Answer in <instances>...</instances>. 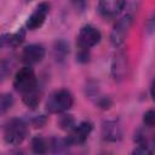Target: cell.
Instances as JSON below:
<instances>
[{
    "instance_id": "cell-15",
    "label": "cell",
    "mask_w": 155,
    "mask_h": 155,
    "mask_svg": "<svg viewBox=\"0 0 155 155\" xmlns=\"http://www.w3.org/2000/svg\"><path fill=\"white\" fill-rule=\"evenodd\" d=\"M13 105V97L10 93H4L0 98V113L5 114Z\"/></svg>"
},
{
    "instance_id": "cell-17",
    "label": "cell",
    "mask_w": 155,
    "mask_h": 155,
    "mask_svg": "<svg viewBox=\"0 0 155 155\" xmlns=\"http://www.w3.org/2000/svg\"><path fill=\"white\" fill-rule=\"evenodd\" d=\"M143 122L148 127H155V109H149L144 113Z\"/></svg>"
},
{
    "instance_id": "cell-13",
    "label": "cell",
    "mask_w": 155,
    "mask_h": 155,
    "mask_svg": "<svg viewBox=\"0 0 155 155\" xmlns=\"http://www.w3.org/2000/svg\"><path fill=\"white\" fill-rule=\"evenodd\" d=\"M40 99H41V92L39 91L38 87L35 90H33V91L27 92V93L23 94V103L28 108H30V109H35L39 105Z\"/></svg>"
},
{
    "instance_id": "cell-21",
    "label": "cell",
    "mask_w": 155,
    "mask_h": 155,
    "mask_svg": "<svg viewBox=\"0 0 155 155\" xmlns=\"http://www.w3.org/2000/svg\"><path fill=\"white\" fill-rule=\"evenodd\" d=\"M10 67H11V64H10L8 61H2V63H1V78H2V80H4L5 76L7 75Z\"/></svg>"
},
{
    "instance_id": "cell-18",
    "label": "cell",
    "mask_w": 155,
    "mask_h": 155,
    "mask_svg": "<svg viewBox=\"0 0 155 155\" xmlns=\"http://www.w3.org/2000/svg\"><path fill=\"white\" fill-rule=\"evenodd\" d=\"M58 124L64 130H71L75 126V122H74V119L71 117V115H63V116H61Z\"/></svg>"
},
{
    "instance_id": "cell-11",
    "label": "cell",
    "mask_w": 155,
    "mask_h": 155,
    "mask_svg": "<svg viewBox=\"0 0 155 155\" xmlns=\"http://www.w3.org/2000/svg\"><path fill=\"white\" fill-rule=\"evenodd\" d=\"M126 70H127V65H126L125 56L122 53H116L111 63V74L114 79L115 80L124 79L126 75Z\"/></svg>"
},
{
    "instance_id": "cell-3",
    "label": "cell",
    "mask_w": 155,
    "mask_h": 155,
    "mask_svg": "<svg viewBox=\"0 0 155 155\" xmlns=\"http://www.w3.org/2000/svg\"><path fill=\"white\" fill-rule=\"evenodd\" d=\"M13 87L17 92L22 94L30 92L38 87L36 75L30 65H25L16 73L13 78Z\"/></svg>"
},
{
    "instance_id": "cell-23",
    "label": "cell",
    "mask_w": 155,
    "mask_h": 155,
    "mask_svg": "<svg viewBox=\"0 0 155 155\" xmlns=\"http://www.w3.org/2000/svg\"><path fill=\"white\" fill-rule=\"evenodd\" d=\"M150 143H151V145H153V148L155 149V134L153 136V138H151V142H150Z\"/></svg>"
},
{
    "instance_id": "cell-12",
    "label": "cell",
    "mask_w": 155,
    "mask_h": 155,
    "mask_svg": "<svg viewBox=\"0 0 155 155\" xmlns=\"http://www.w3.org/2000/svg\"><path fill=\"white\" fill-rule=\"evenodd\" d=\"M25 38V31L23 29L13 33V34H7V35H4L2 39H1V42H2V46L7 45L10 47H17L18 45H21L23 42Z\"/></svg>"
},
{
    "instance_id": "cell-7",
    "label": "cell",
    "mask_w": 155,
    "mask_h": 155,
    "mask_svg": "<svg viewBox=\"0 0 155 155\" xmlns=\"http://www.w3.org/2000/svg\"><path fill=\"white\" fill-rule=\"evenodd\" d=\"M91 132H92V124L90 121H81L80 124L75 125L70 130V132L67 137V140H68L69 145L82 144L88 138Z\"/></svg>"
},
{
    "instance_id": "cell-9",
    "label": "cell",
    "mask_w": 155,
    "mask_h": 155,
    "mask_svg": "<svg viewBox=\"0 0 155 155\" xmlns=\"http://www.w3.org/2000/svg\"><path fill=\"white\" fill-rule=\"evenodd\" d=\"M126 0H99L98 8L104 17H116L121 13Z\"/></svg>"
},
{
    "instance_id": "cell-1",
    "label": "cell",
    "mask_w": 155,
    "mask_h": 155,
    "mask_svg": "<svg viewBox=\"0 0 155 155\" xmlns=\"http://www.w3.org/2000/svg\"><path fill=\"white\" fill-rule=\"evenodd\" d=\"M74 98L70 91L65 88L53 91L46 99V110L51 114H62L73 107Z\"/></svg>"
},
{
    "instance_id": "cell-4",
    "label": "cell",
    "mask_w": 155,
    "mask_h": 155,
    "mask_svg": "<svg viewBox=\"0 0 155 155\" xmlns=\"http://www.w3.org/2000/svg\"><path fill=\"white\" fill-rule=\"evenodd\" d=\"M132 22H133L132 16L131 15H125L120 19H117V22L114 24L111 34H110V40H111V44L115 47H119V46L124 45V42H125V40L128 35V31L131 29Z\"/></svg>"
},
{
    "instance_id": "cell-2",
    "label": "cell",
    "mask_w": 155,
    "mask_h": 155,
    "mask_svg": "<svg viewBox=\"0 0 155 155\" xmlns=\"http://www.w3.org/2000/svg\"><path fill=\"white\" fill-rule=\"evenodd\" d=\"M4 139L10 145H19L28 134V126L24 120L13 117L6 121L2 130Z\"/></svg>"
},
{
    "instance_id": "cell-20",
    "label": "cell",
    "mask_w": 155,
    "mask_h": 155,
    "mask_svg": "<svg viewBox=\"0 0 155 155\" xmlns=\"http://www.w3.org/2000/svg\"><path fill=\"white\" fill-rule=\"evenodd\" d=\"M71 2L79 11H84L87 6V0H71Z\"/></svg>"
},
{
    "instance_id": "cell-16",
    "label": "cell",
    "mask_w": 155,
    "mask_h": 155,
    "mask_svg": "<svg viewBox=\"0 0 155 155\" xmlns=\"http://www.w3.org/2000/svg\"><path fill=\"white\" fill-rule=\"evenodd\" d=\"M68 46L65 45V42L64 41H57V44H56V47H54V53H56V57H57V59L59 58V59H64V57H65V54L68 53Z\"/></svg>"
},
{
    "instance_id": "cell-6",
    "label": "cell",
    "mask_w": 155,
    "mask_h": 155,
    "mask_svg": "<svg viewBox=\"0 0 155 155\" xmlns=\"http://www.w3.org/2000/svg\"><path fill=\"white\" fill-rule=\"evenodd\" d=\"M48 13H50V4L48 2L44 1V2L38 4L34 7L30 16L27 18L25 27L29 30H36V29L41 28L48 16Z\"/></svg>"
},
{
    "instance_id": "cell-5",
    "label": "cell",
    "mask_w": 155,
    "mask_h": 155,
    "mask_svg": "<svg viewBox=\"0 0 155 155\" xmlns=\"http://www.w3.org/2000/svg\"><path fill=\"white\" fill-rule=\"evenodd\" d=\"M102 34L98 28L92 24H85L78 34V47L84 50H90L97 44H99Z\"/></svg>"
},
{
    "instance_id": "cell-22",
    "label": "cell",
    "mask_w": 155,
    "mask_h": 155,
    "mask_svg": "<svg viewBox=\"0 0 155 155\" xmlns=\"http://www.w3.org/2000/svg\"><path fill=\"white\" fill-rule=\"evenodd\" d=\"M150 96L155 101V78H154V80H153V82L150 85Z\"/></svg>"
},
{
    "instance_id": "cell-19",
    "label": "cell",
    "mask_w": 155,
    "mask_h": 155,
    "mask_svg": "<svg viewBox=\"0 0 155 155\" xmlns=\"http://www.w3.org/2000/svg\"><path fill=\"white\" fill-rule=\"evenodd\" d=\"M153 150L148 144H138V147L133 150V154H151Z\"/></svg>"
},
{
    "instance_id": "cell-8",
    "label": "cell",
    "mask_w": 155,
    "mask_h": 155,
    "mask_svg": "<svg viewBox=\"0 0 155 155\" xmlns=\"http://www.w3.org/2000/svg\"><path fill=\"white\" fill-rule=\"evenodd\" d=\"M45 57V47L40 44H30L25 46L21 53V59L27 65L40 63Z\"/></svg>"
},
{
    "instance_id": "cell-14",
    "label": "cell",
    "mask_w": 155,
    "mask_h": 155,
    "mask_svg": "<svg viewBox=\"0 0 155 155\" xmlns=\"http://www.w3.org/2000/svg\"><path fill=\"white\" fill-rule=\"evenodd\" d=\"M30 145H31V150L36 154H45L48 151V148L51 145V142H48L47 139L40 137V136H36L31 139L30 142Z\"/></svg>"
},
{
    "instance_id": "cell-10",
    "label": "cell",
    "mask_w": 155,
    "mask_h": 155,
    "mask_svg": "<svg viewBox=\"0 0 155 155\" xmlns=\"http://www.w3.org/2000/svg\"><path fill=\"white\" fill-rule=\"evenodd\" d=\"M102 134H103L104 139L115 142V140H119L121 138L122 130H121V126L116 121H107L103 124Z\"/></svg>"
}]
</instances>
